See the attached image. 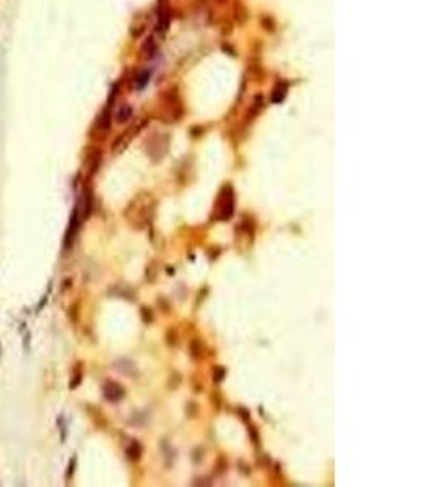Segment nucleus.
I'll list each match as a JSON object with an SVG mask.
<instances>
[{
  "instance_id": "nucleus-1",
  "label": "nucleus",
  "mask_w": 434,
  "mask_h": 487,
  "mask_svg": "<svg viewBox=\"0 0 434 487\" xmlns=\"http://www.w3.org/2000/svg\"><path fill=\"white\" fill-rule=\"evenodd\" d=\"M234 211V196H233V190L231 187H225L223 192L216 203V214L215 216L218 219H228L231 218V214Z\"/></svg>"
},
{
  "instance_id": "nucleus-2",
  "label": "nucleus",
  "mask_w": 434,
  "mask_h": 487,
  "mask_svg": "<svg viewBox=\"0 0 434 487\" xmlns=\"http://www.w3.org/2000/svg\"><path fill=\"white\" fill-rule=\"evenodd\" d=\"M103 393H104V398L116 403L124 396V388L119 384H116V382H108L103 388Z\"/></svg>"
},
{
  "instance_id": "nucleus-3",
  "label": "nucleus",
  "mask_w": 434,
  "mask_h": 487,
  "mask_svg": "<svg viewBox=\"0 0 434 487\" xmlns=\"http://www.w3.org/2000/svg\"><path fill=\"white\" fill-rule=\"evenodd\" d=\"M78 224H80V221H78V209H77V211L72 214V219H70V226H69V229H67V236H65V247H69V245L72 244L73 237H75V232L78 231Z\"/></svg>"
},
{
  "instance_id": "nucleus-4",
  "label": "nucleus",
  "mask_w": 434,
  "mask_h": 487,
  "mask_svg": "<svg viewBox=\"0 0 434 487\" xmlns=\"http://www.w3.org/2000/svg\"><path fill=\"white\" fill-rule=\"evenodd\" d=\"M140 455H142L140 443L139 442H132V443H130V447L127 448V456H129L130 460H139Z\"/></svg>"
},
{
  "instance_id": "nucleus-5",
  "label": "nucleus",
  "mask_w": 434,
  "mask_h": 487,
  "mask_svg": "<svg viewBox=\"0 0 434 487\" xmlns=\"http://www.w3.org/2000/svg\"><path fill=\"white\" fill-rule=\"evenodd\" d=\"M130 114H132V110H130V107H124V109H121L119 115H117V117H119V122H126V120L129 119V117H130Z\"/></svg>"
},
{
  "instance_id": "nucleus-6",
  "label": "nucleus",
  "mask_w": 434,
  "mask_h": 487,
  "mask_svg": "<svg viewBox=\"0 0 434 487\" xmlns=\"http://www.w3.org/2000/svg\"><path fill=\"white\" fill-rule=\"evenodd\" d=\"M223 375H225V371H223V369H218V371H216V380H221Z\"/></svg>"
}]
</instances>
